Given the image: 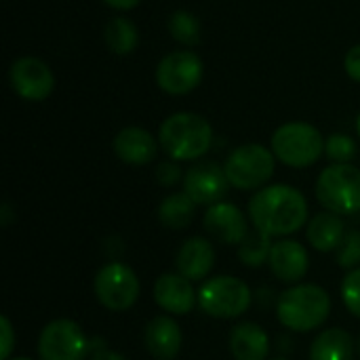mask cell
<instances>
[{
    "label": "cell",
    "instance_id": "15",
    "mask_svg": "<svg viewBox=\"0 0 360 360\" xmlns=\"http://www.w3.org/2000/svg\"><path fill=\"white\" fill-rule=\"evenodd\" d=\"M154 300L165 312L175 314V316H184V314H190L194 310L198 295L186 276L162 274L154 283Z\"/></svg>",
    "mask_w": 360,
    "mask_h": 360
},
{
    "label": "cell",
    "instance_id": "2",
    "mask_svg": "<svg viewBox=\"0 0 360 360\" xmlns=\"http://www.w3.org/2000/svg\"><path fill=\"white\" fill-rule=\"evenodd\" d=\"M158 143L165 154L177 162L202 158L213 143L209 120L196 112H175L158 129Z\"/></svg>",
    "mask_w": 360,
    "mask_h": 360
},
{
    "label": "cell",
    "instance_id": "34",
    "mask_svg": "<svg viewBox=\"0 0 360 360\" xmlns=\"http://www.w3.org/2000/svg\"><path fill=\"white\" fill-rule=\"evenodd\" d=\"M11 217H13L11 205H8V202H4V205H2V209H0V224L6 228V226H8V221H11Z\"/></svg>",
    "mask_w": 360,
    "mask_h": 360
},
{
    "label": "cell",
    "instance_id": "16",
    "mask_svg": "<svg viewBox=\"0 0 360 360\" xmlns=\"http://www.w3.org/2000/svg\"><path fill=\"white\" fill-rule=\"evenodd\" d=\"M268 264H270L272 274L278 281L300 283L308 272L310 259H308V251H306V247L302 243L283 238V240L272 245Z\"/></svg>",
    "mask_w": 360,
    "mask_h": 360
},
{
    "label": "cell",
    "instance_id": "8",
    "mask_svg": "<svg viewBox=\"0 0 360 360\" xmlns=\"http://www.w3.org/2000/svg\"><path fill=\"white\" fill-rule=\"evenodd\" d=\"M95 297L110 312H124L139 300V278L127 264L110 262L95 274Z\"/></svg>",
    "mask_w": 360,
    "mask_h": 360
},
{
    "label": "cell",
    "instance_id": "31",
    "mask_svg": "<svg viewBox=\"0 0 360 360\" xmlns=\"http://www.w3.org/2000/svg\"><path fill=\"white\" fill-rule=\"evenodd\" d=\"M344 68H346V74H348L354 82H360V44H354V46L346 53Z\"/></svg>",
    "mask_w": 360,
    "mask_h": 360
},
{
    "label": "cell",
    "instance_id": "6",
    "mask_svg": "<svg viewBox=\"0 0 360 360\" xmlns=\"http://www.w3.org/2000/svg\"><path fill=\"white\" fill-rule=\"evenodd\" d=\"M253 302L249 285L236 276H213L198 289V306L213 319H238Z\"/></svg>",
    "mask_w": 360,
    "mask_h": 360
},
{
    "label": "cell",
    "instance_id": "28",
    "mask_svg": "<svg viewBox=\"0 0 360 360\" xmlns=\"http://www.w3.org/2000/svg\"><path fill=\"white\" fill-rule=\"evenodd\" d=\"M342 300L346 308L360 319V268L350 270L342 281Z\"/></svg>",
    "mask_w": 360,
    "mask_h": 360
},
{
    "label": "cell",
    "instance_id": "1",
    "mask_svg": "<svg viewBox=\"0 0 360 360\" xmlns=\"http://www.w3.org/2000/svg\"><path fill=\"white\" fill-rule=\"evenodd\" d=\"M249 217L257 232L270 238L287 236L297 232L306 224L308 200L293 186H266L251 198Z\"/></svg>",
    "mask_w": 360,
    "mask_h": 360
},
{
    "label": "cell",
    "instance_id": "11",
    "mask_svg": "<svg viewBox=\"0 0 360 360\" xmlns=\"http://www.w3.org/2000/svg\"><path fill=\"white\" fill-rule=\"evenodd\" d=\"M11 89L25 101H44L55 91V74L51 65L38 57H19L8 70Z\"/></svg>",
    "mask_w": 360,
    "mask_h": 360
},
{
    "label": "cell",
    "instance_id": "26",
    "mask_svg": "<svg viewBox=\"0 0 360 360\" xmlns=\"http://www.w3.org/2000/svg\"><path fill=\"white\" fill-rule=\"evenodd\" d=\"M356 141L350 135L333 133L329 139H325V154L333 162H350L356 156Z\"/></svg>",
    "mask_w": 360,
    "mask_h": 360
},
{
    "label": "cell",
    "instance_id": "10",
    "mask_svg": "<svg viewBox=\"0 0 360 360\" xmlns=\"http://www.w3.org/2000/svg\"><path fill=\"white\" fill-rule=\"evenodd\" d=\"M38 356L40 360H84L91 356V344L78 323L57 319L42 329Z\"/></svg>",
    "mask_w": 360,
    "mask_h": 360
},
{
    "label": "cell",
    "instance_id": "13",
    "mask_svg": "<svg viewBox=\"0 0 360 360\" xmlns=\"http://www.w3.org/2000/svg\"><path fill=\"white\" fill-rule=\"evenodd\" d=\"M205 230L211 238L219 240L221 245H243L249 236V224L245 213L232 202H217L207 209L205 213Z\"/></svg>",
    "mask_w": 360,
    "mask_h": 360
},
{
    "label": "cell",
    "instance_id": "38",
    "mask_svg": "<svg viewBox=\"0 0 360 360\" xmlns=\"http://www.w3.org/2000/svg\"><path fill=\"white\" fill-rule=\"evenodd\" d=\"M274 360H287V359H274Z\"/></svg>",
    "mask_w": 360,
    "mask_h": 360
},
{
    "label": "cell",
    "instance_id": "25",
    "mask_svg": "<svg viewBox=\"0 0 360 360\" xmlns=\"http://www.w3.org/2000/svg\"><path fill=\"white\" fill-rule=\"evenodd\" d=\"M270 251H272V245H270V236L262 234V232H255V234H249L243 245H238V257L245 266L249 268H259L264 266L268 259H270Z\"/></svg>",
    "mask_w": 360,
    "mask_h": 360
},
{
    "label": "cell",
    "instance_id": "27",
    "mask_svg": "<svg viewBox=\"0 0 360 360\" xmlns=\"http://www.w3.org/2000/svg\"><path fill=\"white\" fill-rule=\"evenodd\" d=\"M340 268L346 270H354L360 264V230H350L346 232L344 243L338 249V257H335Z\"/></svg>",
    "mask_w": 360,
    "mask_h": 360
},
{
    "label": "cell",
    "instance_id": "18",
    "mask_svg": "<svg viewBox=\"0 0 360 360\" xmlns=\"http://www.w3.org/2000/svg\"><path fill=\"white\" fill-rule=\"evenodd\" d=\"M175 266L177 274L186 276L188 281H202L215 266V249L207 238L194 236L181 245Z\"/></svg>",
    "mask_w": 360,
    "mask_h": 360
},
{
    "label": "cell",
    "instance_id": "33",
    "mask_svg": "<svg viewBox=\"0 0 360 360\" xmlns=\"http://www.w3.org/2000/svg\"><path fill=\"white\" fill-rule=\"evenodd\" d=\"M110 8H116V11H131L135 8L141 0H103Z\"/></svg>",
    "mask_w": 360,
    "mask_h": 360
},
{
    "label": "cell",
    "instance_id": "4",
    "mask_svg": "<svg viewBox=\"0 0 360 360\" xmlns=\"http://www.w3.org/2000/svg\"><path fill=\"white\" fill-rule=\"evenodd\" d=\"M274 156L293 169H304L314 165L325 154V137L310 122H285L272 135Z\"/></svg>",
    "mask_w": 360,
    "mask_h": 360
},
{
    "label": "cell",
    "instance_id": "24",
    "mask_svg": "<svg viewBox=\"0 0 360 360\" xmlns=\"http://www.w3.org/2000/svg\"><path fill=\"white\" fill-rule=\"evenodd\" d=\"M167 27H169V34L173 36V40H177L184 46H196L202 38L200 21L190 11H175L169 17Z\"/></svg>",
    "mask_w": 360,
    "mask_h": 360
},
{
    "label": "cell",
    "instance_id": "14",
    "mask_svg": "<svg viewBox=\"0 0 360 360\" xmlns=\"http://www.w3.org/2000/svg\"><path fill=\"white\" fill-rule=\"evenodd\" d=\"M158 146L160 143L154 139V135L143 127H124L112 141L116 158L133 167L150 165L158 154Z\"/></svg>",
    "mask_w": 360,
    "mask_h": 360
},
{
    "label": "cell",
    "instance_id": "17",
    "mask_svg": "<svg viewBox=\"0 0 360 360\" xmlns=\"http://www.w3.org/2000/svg\"><path fill=\"white\" fill-rule=\"evenodd\" d=\"M143 344L152 359L173 360L181 350L184 333L171 316H156L146 327Z\"/></svg>",
    "mask_w": 360,
    "mask_h": 360
},
{
    "label": "cell",
    "instance_id": "29",
    "mask_svg": "<svg viewBox=\"0 0 360 360\" xmlns=\"http://www.w3.org/2000/svg\"><path fill=\"white\" fill-rule=\"evenodd\" d=\"M181 177H184V171H181V167L177 165V160L160 162L158 169H156V179H158V184L165 186V188L175 186Z\"/></svg>",
    "mask_w": 360,
    "mask_h": 360
},
{
    "label": "cell",
    "instance_id": "36",
    "mask_svg": "<svg viewBox=\"0 0 360 360\" xmlns=\"http://www.w3.org/2000/svg\"><path fill=\"white\" fill-rule=\"evenodd\" d=\"M8 360H32V359H27V356H15V359H8Z\"/></svg>",
    "mask_w": 360,
    "mask_h": 360
},
{
    "label": "cell",
    "instance_id": "19",
    "mask_svg": "<svg viewBox=\"0 0 360 360\" xmlns=\"http://www.w3.org/2000/svg\"><path fill=\"white\" fill-rule=\"evenodd\" d=\"M230 352L236 360H266L270 354V338L255 323H240L230 331Z\"/></svg>",
    "mask_w": 360,
    "mask_h": 360
},
{
    "label": "cell",
    "instance_id": "37",
    "mask_svg": "<svg viewBox=\"0 0 360 360\" xmlns=\"http://www.w3.org/2000/svg\"><path fill=\"white\" fill-rule=\"evenodd\" d=\"M359 352H360V340H359Z\"/></svg>",
    "mask_w": 360,
    "mask_h": 360
},
{
    "label": "cell",
    "instance_id": "22",
    "mask_svg": "<svg viewBox=\"0 0 360 360\" xmlns=\"http://www.w3.org/2000/svg\"><path fill=\"white\" fill-rule=\"evenodd\" d=\"M103 42H105L108 51L114 55H131L139 44L137 25L131 19L116 15L103 27Z\"/></svg>",
    "mask_w": 360,
    "mask_h": 360
},
{
    "label": "cell",
    "instance_id": "21",
    "mask_svg": "<svg viewBox=\"0 0 360 360\" xmlns=\"http://www.w3.org/2000/svg\"><path fill=\"white\" fill-rule=\"evenodd\" d=\"M354 342L344 329H325L310 346V360H352Z\"/></svg>",
    "mask_w": 360,
    "mask_h": 360
},
{
    "label": "cell",
    "instance_id": "23",
    "mask_svg": "<svg viewBox=\"0 0 360 360\" xmlns=\"http://www.w3.org/2000/svg\"><path fill=\"white\" fill-rule=\"evenodd\" d=\"M196 213V202L186 192L169 194L158 207V219L169 230H184L192 224Z\"/></svg>",
    "mask_w": 360,
    "mask_h": 360
},
{
    "label": "cell",
    "instance_id": "5",
    "mask_svg": "<svg viewBox=\"0 0 360 360\" xmlns=\"http://www.w3.org/2000/svg\"><path fill=\"white\" fill-rule=\"evenodd\" d=\"M319 202L335 215L360 211V169L350 162H333L316 179Z\"/></svg>",
    "mask_w": 360,
    "mask_h": 360
},
{
    "label": "cell",
    "instance_id": "7",
    "mask_svg": "<svg viewBox=\"0 0 360 360\" xmlns=\"http://www.w3.org/2000/svg\"><path fill=\"white\" fill-rule=\"evenodd\" d=\"M276 156L270 148L262 143L238 146L226 160L224 169L230 186L238 190H255L270 181L274 175Z\"/></svg>",
    "mask_w": 360,
    "mask_h": 360
},
{
    "label": "cell",
    "instance_id": "12",
    "mask_svg": "<svg viewBox=\"0 0 360 360\" xmlns=\"http://www.w3.org/2000/svg\"><path fill=\"white\" fill-rule=\"evenodd\" d=\"M230 181L226 169L213 160H202L190 167L184 175V192L196 205H217L226 198Z\"/></svg>",
    "mask_w": 360,
    "mask_h": 360
},
{
    "label": "cell",
    "instance_id": "3",
    "mask_svg": "<svg viewBox=\"0 0 360 360\" xmlns=\"http://www.w3.org/2000/svg\"><path fill=\"white\" fill-rule=\"evenodd\" d=\"M331 312V297L319 285H297L281 293L276 314L283 327L308 333L321 327Z\"/></svg>",
    "mask_w": 360,
    "mask_h": 360
},
{
    "label": "cell",
    "instance_id": "35",
    "mask_svg": "<svg viewBox=\"0 0 360 360\" xmlns=\"http://www.w3.org/2000/svg\"><path fill=\"white\" fill-rule=\"evenodd\" d=\"M356 133H359V137H360V114H359V118H356Z\"/></svg>",
    "mask_w": 360,
    "mask_h": 360
},
{
    "label": "cell",
    "instance_id": "20",
    "mask_svg": "<svg viewBox=\"0 0 360 360\" xmlns=\"http://www.w3.org/2000/svg\"><path fill=\"white\" fill-rule=\"evenodd\" d=\"M306 236H308V243L316 251H323V253L338 251L340 245L346 238V224L342 221L340 215H335L331 211H325V213H319L308 224Z\"/></svg>",
    "mask_w": 360,
    "mask_h": 360
},
{
    "label": "cell",
    "instance_id": "30",
    "mask_svg": "<svg viewBox=\"0 0 360 360\" xmlns=\"http://www.w3.org/2000/svg\"><path fill=\"white\" fill-rule=\"evenodd\" d=\"M0 331H2V344H0V359L8 360L11 359V352L15 348V331H13V325L6 316L0 319Z\"/></svg>",
    "mask_w": 360,
    "mask_h": 360
},
{
    "label": "cell",
    "instance_id": "9",
    "mask_svg": "<svg viewBox=\"0 0 360 360\" xmlns=\"http://www.w3.org/2000/svg\"><path fill=\"white\" fill-rule=\"evenodd\" d=\"M205 76L202 59L190 51H171L156 65V84L167 95H186L192 93Z\"/></svg>",
    "mask_w": 360,
    "mask_h": 360
},
{
    "label": "cell",
    "instance_id": "32",
    "mask_svg": "<svg viewBox=\"0 0 360 360\" xmlns=\"http://www.w3.org/2000/svg\"><path fill=\"white\" fill-rule=\"evenodd\" d=\"M91 360H127L122 354H118V352H114V350H108L103 344L99 346V342H97V346H91Z\"/></svg>",
    "mask_w": 360,
    "mask_h": 360
}]
</instances>
